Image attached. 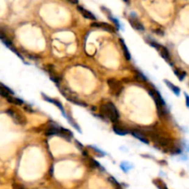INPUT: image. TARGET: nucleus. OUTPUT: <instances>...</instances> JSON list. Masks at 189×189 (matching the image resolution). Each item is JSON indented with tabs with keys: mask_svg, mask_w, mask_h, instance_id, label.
I'll list each match as a JSON object with an SVG mask.
<instances>
[{
	"mask_svg": "<svg viewBox=\"0 0 189 189\" xmlns=\"http://www.w3.org/2000/svg\"><path fill=\"white\" fill-rule=\"evenodd\" d=\"M100 111L103 117L108 118L113 123H115L119 119V113L114 104L111 102L103 103L100 107Z\"/></svg>",
	"mask_w": 189,
	"mask_h": 189,
	"instance_id": "nucleus-1",
	"label": "nucleus"
},
{
	"mask_svg": "<svg viewBox=\"0 0 189 189\" xmlns=\"http://www.w3.org/2000/svg\"><path fill=\"white\" fill-rule=\"evenodd\" d=\"M149 93L150 97L155 102V104L157 106V109H158L159 114L160 115H165L168 112H167L166 107H165V102L163 99V97L161 96L160 92L158 90H156V89H149Z\"/></svg>",
	"mask_w": 189,
	"mask_h": 189,
	"instance_id": "nucleus-2",
	"label": "nucleus"
},
{
	"mask_svg": "<svg viewBox=\"0 0 189 189\" xmlns=\"http://www.w3.org/2000/svg\"><path fill=\"white\" fill-rule=\"evenodd\" d=\"M7 114L15 121V123H17L19 125H25L27 124V119L26 117L19 111H17L16 109L13 108H9L7 110Z\"/></svg>",
	"mask_w": 189,
	"mask_h": 189,
	"instance_id": "nucleus-3",
	"label": "nucleus"
},
{
	"mask_svg": "<svg viewBox=\"0 0 189 189\" xmlns=\"http://www.w3.org/2000/svg\"><path fill=\"white\" fill-rule=\"evenodd\" d=\"M107 84L110 88L111 92L115 96H118L119 94L122 92L123 89H124L122 83L119 80L115 79H109L107 80Z\"/></svg>",
	"mask_w": 189,
	"mask_h": 189,
	"instance_id": "nucleus-4",
	"label": "nucleus"
},
{
	"mask_svg": "<svg viewBox=\"0 0 189 189\" xmlns=\"http://www.w3.org/2000/svg\"><path fill=\"white\" fill-rule=\"evenodd\" d=\"M157 50H158V51L160 52V54H161V55L163 56V58L166 62H168L171 66H173L172 58H171V54H170V53H169L168 49H167L165 46H163V45H161V44H160V46L158 47V49H157Z\"/></svg>",
	"mask_w": 189,
	"mask_h": 189,
	"instance_id": "nucleus-5",
	"label": "nucleus"
},
{
	"mask_svg": "<svg viewBox=\"0 0 189 189\" xmlns=\"http://www.w3.org/2000/svg\"><path fill=\"white\" fill-rule=\"evenodd\" d=\"M91 26L92 27H95V28H99V29H103L107 31H110V33H114L115 30L113 26H111L110 24H107V23H104V22H93L91 23Z\"/></svg>",
	"mask_w": 189,
	"mask_h": 189,
	"instance_id": "nucleus-6",
	"label": "nucleus"
},
{
	"mask_svg": "<svg viewBox=\"0 0 189 189\" xmlns=\"http://www.w3.org/2000/svg\"><path fill=\"white\" fill-rule=\"evenodd\" d=\"M43 98L45 100V101H47V102H49V103H54V105H56L59 109H60V111L62 112V114H63V115H64L65 117H66V115H67V114L64 112V108H63V106H62V104L60 103V102L59 101H57V100H55V99H52V98H49L48 96H46L45 94H43Z\"/></svg>",
	"mask_w": 189,
	"mask_h": 189,
	"instance_id": "nucleus-7",
	"label": "nucleus"
},
{
	"mask_svg": "<svg viewBox=\"0 0 189 189\" xmlns=\"http://www.w3.org/2000/svg\"><path fill=\"white\" fill-rule=\"evenodd\" d=\"M131 134H132L136 138H138V139H139L140 141H142L143 143H145V144H149V140H148V138H146V136H145L141 131L137 130V129H133V130H131Z\"/></svg>",
	"mask_w": 189,
	"mask_h": 189,
	"instance_id": "nucleus-8",
	"label": "nucleus"
},
{
	"mask_svg": "<svg viewBox=\"0 0 189 189\" xmlns=\"http://www.w3.org/2000/svg\"><path fill=\"white\" fill-rule=\"evenodd\" d=\"M129 23L130 25L135 29V30H141L143 31L144 30V26L142 25V23L140 21H138L135 17L134 18H130L129 19Z\"/></svg>",
	"mask_w": 189,
	"mask_h": 189,
	"instance_id": "nucleus-9",
	"label": "nucleus"
},
{
	"mask_svg": "<svg viewBox=\"0 0 189 189\" xmlns=\"http://www.w3.org/2000/svg\"><path fill=\"white\" fill-rule=\"evenodd\" d=\"M78 10L82 14V16L84 17V18H86V19H92V20H95L96 19V17L94 16L91 12H89V10H87V9H83L82 7H80V6H79L78 7Z\"/></svg>",
	"mask_w": 189,
	"mask_h": 189,
	"instance_id": "nucleus-10",
	"label": "nucleus"
},
{
	"mask_svg": "<svg viewBox=\"0 0 189 189\" xmlns=\"http://www.w3.org/2000/svg\"><path fill=\"white\" fill-rule=\"evenodd\" d=\"M113 129H114V133L117 134V135H119V136H125V135L128 133V129H125V128L120 127V125H118V124H114Z\"/></svg>",
	"mask_w": 189,
	"mask_h": 189,
	"instance_id": "nucleus-11",
	"label": "nucleus"
},
{
	"mask_svg": "<svg viewBox=\"0 0 189 189\" xmlns=\"http://www.w3.org/2000/svg\"><path fill=\"white\" fill-rule=\"evenodd\" d=\"M119 41H120V44H121V46H122V49H123L124 55L125 56V59L129 61V60L131 59V54H130V52H129V50H128V46L125 45L124 41L123 39H120Z\"/></svg>",
	"mask_w": 189,
	"mask_h": 189,
	"instance_id": "nucleus-12",
	"label": "nucleus"
},
{
	"mask_svg": "<svg viewBox=\"0 0 189 189\" xmlns=\"http://www.w3.org/2000/svg\"><path fill=\"white\" fill-rule=\"evenodd\" d=\"M164 82H165V84L170 88V89L175 94V95H177V96H179V94H180V89L178 88V87H176L175 85H173L172 82H170V81H168V80H164Z\"/></svg>",
	"mask_w": 189,
	"mask_h": 189,
	"instance_id": "nucleus-13",
	"label": "nucleus"
},
{
	"mask_svg": "<svg viewBox=\"0 0 189 189\" xmlns=\"http://www.w3.org/2000/svg\"><path fill=\"white\" fill-rule=\"evenodd\" d=\"M7 100L9 101V103H13V104H16V105H23V104H24V102H23L21 99H19V98H16V97H14V96H9Z\"/></svg>",
	"mask_w": 189,
	"mask_h": 189,
	"instance_id": "nucleus-14",
	"label": "nucleus"
},
{
	"mask_svg": "<svg viewBox=\"0 0 189 189\" xmlns=\"http://www.w3.org/2000/svg\"><path fill=\"white\" fill-rule=\"evenodd\" d=\"M174 74L177 76V78L180 80H183L185 78V76H186V72L182 70V69H179V68H175L174 69Z\"/></svg>",
	"mask_w": 189,
	"mask_h": 189,
	"instance_id": "nucleus-15",
	"label": "nucleus"
},
{
	"mask_svg": "<svg viewBox=\"0 0 189 189\" xmlns=\"http://www.w3.org/2000/svg\"><path fill=\"white\" fill-rule=\"evenodd\" d=\"M108 180L112 183V184L116 188V189H123V187H122V185L113 177V176H110L109 178H108Z\"/></svg>",
	"mask_w": 189,
	"mask_h": 189,
	"instance_id": "nucleus-16",
	"label": "nucleus"
},
{
	"mask_svg": "<svg viewBox=\"0 0 189 189\" xmlns=\"http://www.w3.org/2000/svg\"><path fill=\"white\" fill-rule=\"evenodd\" d=\"M0 95H1L2 97H4V98H6V99H8L9 96H11L10 94L4 89L2 84H0Z\"/></svg>",
	"mask_w": 189,
	"mask_h": 189,
	"instance_id": "nucleus-17",
	"label": "nucleus"
},
{
	"mask_svg": "<svg viewBox=\"0 0 189 189\" xmlns=\"http://www.w3.org/2000/svg\"><path fill=\"white\" fill-rule=\"evenodd\" d=\"M89 164H90V166L91 167H93V168H100V169H103L102 166H101V164L97 162V161H95L94 159H91V158H89Z\"/></svg>",
	"mask_w": 189,
	"mask_h": 189,
	"instance_id": "nucleus-18",
	"label": "nucleus"
},
{
	"mask_svg": "<svg viewBox=\"0 0 189 189\" xmlns=\"http://www.w3.org/2000/svg\"><path fill=\"white\" fill-rule=\"evenodd\" d=\"M121 168H122V170L124 171V172H125V173H127L130 168H131V166L130 165H128L127 163H122L121 164Z\"/></svg>",
	"mask_w": 189,
	"mask_h": 189,
	"instance_id": "nucleus-19",
	"label": "nucleus"
},
{
	"mask_svg": "<svg viewBox=\"0 0 189 189\" xmlns=\"http://www.w3.org/2000/svg\"><path fill=\"white\" fill-rule=\"evenodd\" d=\"M7 38V36H6V34L3 33V31L0 30V40H4V39H6Z\"/></svg>",
	"mask_w": 189,
	"mask_h": 189,
	"instance_id": "nucleus-20",
	"label": "nucleus"
},
{
	"mask_svg": "<svg viewBox=\"0 0 189 189\" xmlns=\"http://www.w3.org/2000/svg\"><path fill=\"white\" fill-rule=\"evenodd\" d=\"M24 109H25V111H26V112H29V113H33V109H31L30 106H27V105L24 107Z\"/></svg>",
	"mask_w": 189,
	"mask_h": 189,
	"instance_id": "nucleus-21",
	"label": "nucleus"
},
{
	"mask_svg": "<svg viewBox=\"0 0 189 189\" xmlns=\"http://www.w3.org/2000/svg\"><path fill=\"white\" fill-rule=\"evenodd\" d=\"M185 100H186V105L189 107V96L185 93Z\"/></svg>",
	"mask_w": 189,
	"mask_h": 189,
	"instance_id": "nucleus-22",
	"label": "nucleus"
},
{
	"mask_svg": "<svg viewBox=\"0 0 189 189\" xmlns=\"http://www.w3.org/2000/svg\"><path fill=\"white\" fill-rule=\"evenodd\" d=\"M68 1L69 3H71V4H78V3H79L78 0H68Z\"/></svg>",
	"mask_w": 189,
	"mask_h": 189,
	"instance_id": "nucleus-23",
	"label": "nucleus"
},
{
	"mask_svg": "<svg viewBox=\"0 0 189 189\" xmlns=\"http://www.w3.org/2000/svg\"><path fill=\"white\" fill-rule=\"evenodd\" d=\"M124 1L125 3H128H128H129V1H130V0H124Z\"/></svg>",
	"mask_w": 189,
	"mask_h": 189,
	"instance_id": "nucleus-24",
	"label": "nucleus"
},
{
	"mask_svg": "<svg viewBox=\"0 0 189 189\" xmlns=\"http://www.w3.org/2000/svg\"><path fill=\"white\" fill-rule=\"evenodd\" d=\"M19 189H24V188H23V187H22V186H20V187H19Z\"/></svg>",
	"mask_w": 189,
	"mask_h": 189,
	"instance_id": "nucleus-25",
	"label": "nucleus"
}]
</instances>
